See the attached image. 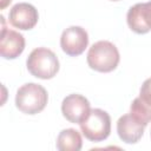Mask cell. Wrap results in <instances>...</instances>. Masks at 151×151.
Masks as SVG:
<instances>
[{"instance_id": "obj_14", "label": "cell", "mask_w": 151, "mask_h": 151, "mask_svg": "<svg viewBox=\"0 0 151 151\" xmlns=\"http://www.w3.org/2000/svg\"><path fill=\"white\" fill-rule=\"evenodd\" d=\"M12 0H1V8H5L7 6V4H9Z\"/></svg>"}, {"instance_id": "obj_9", "label": "cell", "mask_w": 151, "mask_h": 151, "mask_svg": "<svg viewBox=\"0 0 151 151\" xmlns=\"http://www.w3.org/2000/svg\"><path fill=\"white\" fill-rule=\"evenodd\" d=\"M25 50V38L17 31L6 28L2 25L0 38V53L5 59H15Z\"/></svg>"}, {"instance_id": "obj_8", "label": "cell", "mask_w": 151, "mask_h": 151, "mask_svg": "<svg viewBox=\"0 0 151 151\" xmlns=\"http://www.w3.org/2000/svg\"><path fill=\"white\" fill-rule=\"evenodd\" d=\"M126 21L129 27L137 34L151 31V1L139 2L129 8Z\"/></svg>"}, {"instance_id": "obj_3", "label": "cell", "mask_w": 151, "mask_h": 151, "mask_svg": "<svg viewBox=\"0 0 151 151\" xmlns=\"http://www.w3.org/2000/svg\"><path fill=\"white\" fill-rule=\"evenodd\" d=\"M26 66L32 76L40 79H51L59 71V60L53 51L38 47L29 53Z\"/></svg>"}, {"instance_id": "obj_10", "label": "cell", "mask_w": 151, "mask_h": 151, "mask_svg": "<svg viewBox=\"0 0 151 151\" xmlns=\"http://www.w3.org/2000/svg\"><path fill=\"white\" fill-rule=\"evenodd\" d=\"M145 126L139 123L131 113L122 116L117 122V132L119 138L126 144H136L143 137Z\"/></svg>"}, {"instance_id": "obj_1", "label": "cell", "mask_w": 151, "mask_h": 151, "mask_svg": "<svg viewBox=\"0 0 151 151\" xmlns=\"http://www.w3.org/2000/svg\"><path fill=\"white\" fill-rule=\"evenodd\" d=\"M86 59L88 66L92 70L107 73L116 70L120 57L118 48L112 42L107 40H100L90 47Z\"/></svg>"}, {"instance_id": "obj_2", "label": "cell", "mask_w": 151, "mask_h": 151, "mask_svg": "<svg viewBox=\"0 0 151 151\" xmlns=\"http://www.w3.org/2000/svg\"><path fill=\"white\" fill-rule=\"evenodd\" d=\"M48 100L47 91L39 84L27 83L20 86L15 94V106L26 114L41 112Z\"/></svg>"}, {"instance_id": "obj_4", "label": "cell", "mask_w": 151, "mask_h": 151, "mask_svg": "<svg viewBox=\"0 0 151 151\" xmlns=\"http://www.w3.org/2000/svg\"><path fill=\"white\" fill-rule=\"evenodd\" d=\"M79 125L85 138L91 142H101L110 136L111 117L101 109H92L86 119Z\"/></svg>"}, {"instance_id": "obj_12", "label": "cell", "mask_w": 151, "mask_h": 151, "mask_svg": "<svg viewBox=\"0 0 151 151\" xmlns=\"http://www.w3.org/2000/svg\"><path fill=\"white\" fill-rule=\"evenodd\" d=\"M130 113L144 126H146L151 122V106L146 104L140 97L136 98L131 106H130Z\"/></svg>"}, {"instance_id": "obj_6", "label": "cell", "mask_w": 151, "mask_h": 151, "mask_svg": "<svg viewBox=\"0 0 151 151\" xmlns=\"http://www.w3.org/2000/svg\"><path fill=\"white\" fill-rule=\"evenodd\" d=\"M91 111L90 101L81 94L72 93L64 98L61 103L63 116L73 124H80Z\"/></svg>"}, {"instance_id": "obj_16", "label": "cell", "mask_w": 151, "mask_h": 151, "mask_svg": "<svg viewBox=\"0 0 151 151\" xmlns=\"http://www.w3.org/2000/svg\"><path fill=\"white\" fill-rule=\"evenodd\" d=\"M150 136H151V132H150Z\"/></svg>"}, {"instance_id": "obj_5", "label": "cell", "mask_w": 151, "mask_h": 151, "mask_svg": "<svg viewBox=\"0 0 151 151\" xmlns=\"http://www.w3.org/2000/svg\"><path fill=\"white\" fill-rule=\"evenodd\" d=\"M88 45V34L80 26L67 27L60 38L61 50L70 57L80 55Z\"/></svg>"}, {"instance_id": "obj_13", "label": "cell", "mask_w": 151, "mask_h": 151, "mask_svg": "<svg viewBox=\"0 0 151 151\" xmlns=\"http://www.w3.org/2000/svg\"><path fill=\"white\" fill-rule=\"evenodd\" d=\"M139 97L151 106V78H147L143 83L139 91Z\"/></svg>"}, {"instance_id": "obj_7", "label": "cell", "mask_w": 151, "mask_h": 151, "mask_svg": "<svg viewBox=\"0 0 151 151\" xmlns=\"http://www.w3.org/2000/svg\"><path fill=\"white\" fill-rule=\"evenodd\" d=\"M39 19V14L37 8L27 2H19L15 4L8 14V21L15 28L27 31L32 29Z\"/></svg>"}, {"instance_id": "obj_15", "label": "cell", "mask_w": 151, "mask_h": 151, "mask_svg": "<svg viewBox=\"0 0 151 151\" xmlns=\"http://www.w3.org/2000/svg\"><path fill=\"white\" fill-rule=\"evenodd\" d=\"M111 1H118V0H111Z\"/></svg>"}, {"instance_id": "obj_11", "label": "cell", "mask_w": 151, "mask_h": 151, "mask_svg": "<svg viewBox=\"0 0 151 151\" xmlns=\"http://www.w3.org/2000/svg\"><path fill=\"white\" fill-rule=\"evenodd\" d=\"M81 146V136L74 129L63 130L57 138V149L60 151H79Z\"/></svg>"}]
</instances>
